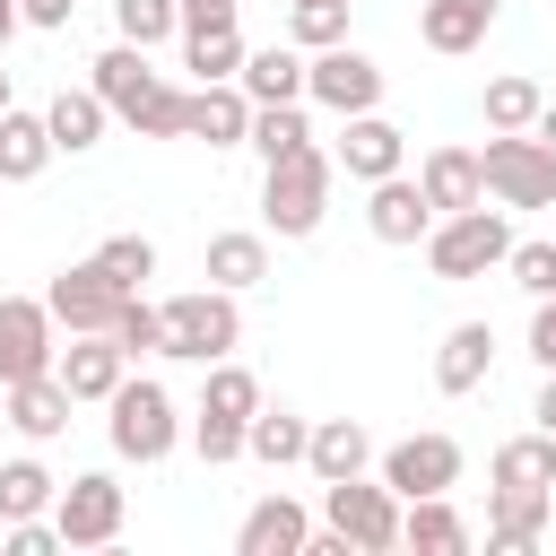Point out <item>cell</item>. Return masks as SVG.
I'll list each match as a JSON object with an SVG mask.
<instances>
[{
    "label": "cell",
    "instance_id": "obj_1",
    "mask_svg": "<svg viewBox=\"0 0 556 556\" xmlns=\"http://www.w3.org/2000/svg\"><path fill=\"white\" fill-rule=\"evenodd\" d=\"M87 87H96L104 113L130 122L139 139H182V96H191V87H174L139 43H104V52L87 61Z\"/></svg>",
    "mask_w": 556,
    "mask_h": 556
},
{
    "label": "cell",
    "instance_id": "obj_2",
    "mask_svg": "<svg viewBox=\"0 0 556 556\" xmlns=\"http://www.w3.org/2000/svg\"><path fill=\"white\" fill-rule=\"evenodd\" d=\"M330 182H339V165H330V148H295V156H278V165H261V235H278V243H304V235H321V217H330Z\"/></svg>",
    "mask_w": 556,
    "mask_h": 556
},
{
    "label": "cell",
    "instance_id": "obj_3",
    "mask_svg": "<svg viewBox=\"0 0 556 556\" xmlns=\"http://www.w3.org/2000/svg\"><path fill=\"white\" fill-rule=\"evenodd\" d=\"M504 252H513V217L486 208V200L426 226V269H434L443 287H469V278H486V269H504Z\"/></svg>",
    "mask_w": 556,
    "mask_h": 556
},
{
    "label": "cell",
    "instance_id": "obj_4",
    "mask_svg": "<svg viewBox=\"0 0 556 556\" xmlns=\"http://www.w3.org/2000/svg\"><path fill=\"white\" fill-rule=\"evenodd\" d=\"M104 434H113V452H122V460L156 469V460L182 443V408H174V391H165V382L122 374V382H113V400H104Z\"/></svg>",
    "mask_w": 556,
    "mask_h": 556
},
{
    "label": "cell",
    "instance_id": "obj_5",
    "mask_svg": "<svg viewBox=\"0 0 556 556\" xmlns=\"http://www.w3.org/2000/svg\"><path fill=\"white\" fill-rule=\"evenodd\" d=\"M156 321H165V356H182V365H217L243 348V304L226 287H182L156 304Z\"/></svg>",
    "mask_w": 556,
    "mask_h": 556
},
{
    "label": "cell",
    "instance_id": "obj_6",
    "mask_svg": "<svg viewBox=\"0 0 556 556\" xmlns=\"http://www.w3.org/2000/svg\"><path fill=\"white\" fill-rule=\"evenodd\" d=\"M321 521H330L356 556H391V547H400V495H391L382 478H365V469L321 486Z\"/></svg>",
    "mask_w": 556,
    "mask_h": 556
},
{
    "label": "cell",
    "instance_id": "obj_7",
    "mask_svg": "<svg viewBox=\"0 0 556 556\" xmlns=\"http://www.w3.org/2000/svg\"><path fill=\"white\" fill-rule=\"evenodd\" d=\"M478 174H486V200H504V208H556V156L530 130H486Z\"/></svg>",
    "mask_w": 556,
    "mask_h": 556
},
{
    "label": "cell",
    "instance_id": "obj_8",
    "mask_svg": "<svg viewBox=\"0 0 556 556\" xmlns=\"http://www.w3.org/2000/svg\"><path fill=\"white\" fill-rule=\"evenodd\" d=\"M304 104H321V113H374L382 104V61L365 52V43H321V52H304Z\"/></svg>",
    "mask_w": 556,
    "mask_h": 556
},
{
    "label": "cell",
    "instance_id": "obj_9",
    "mask_svg": "<svg viewBox=\"0 0 556 556\" xmlns=\"http://www.w3.org/2000/svg\"><path fill=\"white\" fill-rule=\"evenodd\" d=\"M122 513H130V495H122L113 469H78V478L52 495V530H61V547H113V539H122Z\"/></svg>",
    "mask_w": 556,
    "mask_h": 556
},
{
    "label": "cell",
    "instance_id": "obj_10",
    "mask_svg": "<svg viewBox=\"0 0 556 556\" xmlns=\"http://www.w3.org/2000/svg\"><path fill=\"white\" fill-rule=\"evenodd\" d=\"M374 478L408 504V495H452L460 486V443L452 434H408L391 452H374Z\"/></svg>",
    "mask_w": 556,
    "mask_h": 556
},
{
    "label": "cell",
    "instance_id": "obj_11",
    "mask_svg": "<svg viewBox=\"0 0 556 556\" xmlns=\"http://www.w3.org/2000/svg\"><path fill=\"white\" fill-rule=\"evenodd\" d=\"M61 356V321L43 295H0V382H26V374H52Z\"/></svg>",
    "mask_w": 556,
    "mask_h": 556
},
{
    "label": "cell",
    "instance_id": "obj_12",
    "mask_svg": "<svg viewBox=\"0 0 556 556\" xmlns=\"http://www.w3.org/2000/svg\"><path fill=\"white\" fill-rule=\"evenodd\" d=\"M43 304H52V321H61V330H113V313L130 304V287H122V278H104V261L87 252V261H70V269L43 287Z\"/></svg>",
    "mask_w": 556,
    "mask_h": 556
},
{
    "label": "cell",
    "instance_id": "obj_13",
    "mask_svg": "<svg viewBox=\"0 0 556 556\" xmlns=\"http://www.w3.org/2000/svg\"><path fill=\"white\" fill-rule=\"evenodd\" d=\"M330 165H339L348 182H382V174H400V165H408V130H400V122H382V104H374V113H348V122H339V139H330Z\"/></svg>",
    "mask_w": 556,
    "mask_h": 556
},
{
    "label": "cell",
    "instance_id": "obj_14",
    "mask_svg": "<svg viewBox=\"0 0 556 556\" xmlns=\"http://www.w3.org/2000/svg\"><path fill=\"white\" fill-rule=\"evenodd\" d=\"M52 374H61V391H70L78 408H104L113 382L130 374V356L113 348V330H70V348L52 356Z\"/></svg>",
    "mask_w": 556,
    "mask_h": 556
},
{
    "label": "cell",
    "instance_id": "obj_15",
    "mask_svg": "<svg viewBox=\"0 0 556 556\" xmlns=\"http://www.w3.org/2000/svg\"><path fill=\"white\" fill-rule=\"evenodd\" d=\"M426 226H434V208H426V191H417L408 165L382 174V182H365V235L374 243H426Z\"/></svg>",
    "mask_w": 556,
    "mask_h": 556
},
{
    "label": "cell",
    "instance_id": "obj_16",
    "mask_svg": "<svg viewBox=\"0 0 556 556\" xmlns=\"http://www.w3.org/2000/svg\"><path fill=\"white\" fill-rule=\"evenodd\" d=\"M70 391H61V374H26V382H0V426H17L26 443H52V434H70Z\"/></svg>",
    "mask_w": 556,
    "mask_h": 556
},
{
    "label": "cell",
    "instance_id": "obj_17",
    "mask_svg": "<svg viewBox=\"0 0 556 556\" xmlns=\"http://www.w3.org/2000/svg\"><path fill=\"white\" fill-rule=\"evenodd\" d=\"M547 513H556V486H486V547H495V556L539 547Z\"/></svg>",
    "mask_w": 556,
    "mask_h": 556
},
{
    "label": "cell",
    "instance_id": "obj_18",
    "mask_svg": "<svg viewBox=\"0 0 556 556\" xmlns=\"http://www.w3.org/2000/svg\"><path fill=\"white\" fill-rule=\"evenodd\" d=\"M243 130H252V96H243L235 78H208V87H191V96H182V139L243 148Z\"/></svg>",
    "mask_w": 556,
    "mask_h": 556
},
{
    "label": "cell",
    "instance_id": "obj_19",
    "mask_svg": "<svg viewBox=\"0 0 556 556\" xmlns=\"http://www.w3.org/2000/svg\"><path fill=\"white\" fill-rule=\"evenodd\" d=\"M304 539H313V513L295 495H261L235 521V556H304Z\"/></svg>",
    "mask_w": 556,
    "mask_h": 556
},
{
    "label": "cell",
    "instance_id": "obj_20",
    "mask_svg": "<svg viewBox=\"0 0 556 556\" xmlns=\"http://www.w3.org/2000/svg\"><path fill=\"white\" fill-rule=\"evenodd\" d=\"M486 374H495V330L486 321H452L443 348H434V391L443 400H469Z\"/></svg>",
    "mask_w": 556,
    "mask_h": 556
},
{
    "label": "cell",
    "instance_id": "obj_21",
    "mask_svg": "<svg viewBox=\"0 0 556 556\" xmlns=\"http://www.w3.org/2000/svg\"><path fill=\"white\" fill-rule=\"evenodd\" d=\"M417 191H426V208H434V217H452V208H478V200H486L478 148H426V165H417Z\"/></svg>",
    "mask_w": 556,
    "mask_h": 556
},
{
    "label": "cell",
    "instance_id": "obj_22",
    "mask_svg": "<svg viewBox=\"0 0 556 556\" xmlns=\"http://www.w3.org/2000/svg\"><path fill=\"white\" fill-rule=\"evenodd\" d=\"M200 278H208V287H226V295L261 287V278H269V235H261V226H226V235H208Z\"/></svg>",
    "mask_w": 556,
    "mask_h": 556
},
{
    "label": "cell",
    "instance_id": "obj_23",
    "mask_svg": "<svg viewBox=\"0 0 556 556\" xmlns=\"http://www.w3.org/2000/svg\"><path fill=\"white\" fill-rule=\"evenodd\" d=\"M495 9L504 0H426L417 9V43L426 52H478L495 35Z\"/></svg>",
    "mask_w": 556,
    "mask_h": 556
},
{
    "label": "cell",
    "instance_id": "obj_24",
    "mask_svg": "<svg viewBox=\"0 0 556 556\" xmlns=\"http://www.w3.org/2000/svg\"><path fill=\"white\" fill-rule=\"evenodd\" d=\"M478 530L460 521V504L452 495H408L400 504V547H417V556H460Z\"/></svg>",
    "mask_w": 556,
    "mask_h": 556
},
{
    "label": "cell",
    "instance_id": "obj_25",
    "mask_svg": "<svg viewBox=\"0 0 556 556\" xmlns=\"http://www.w3.org/2000/svg\"><path fill=\"white\" fill-rule=\"evenodd\" d=\"M304 469L330 486V478H356V469H374V434L356 426V417H321L313 434H304Z\"/></svg>",
    "mask_w": 556,
    "mask_h": 556
},
{
    "label": "cell",
    "instance_id": "obj_26",
    "mask_svg": "<svg viewBox=\"0 0 556 556\" xmlns=\"http://www.w3.org/2000/svg\"><path fill=\"white\" fill-rule=\"evenodd\" d=\"M235 87H243L252 104H304V52H295V43H261V52H243Z\"/></svg>",
    "mask_w": 556,
    "mask_h": 556
},
{
    "label": "cell",
    "instance_id": "obj_27",
    "mask_svg": "<svg viewBox=\"0 0 556 556\" xmlns=\"http://www.w3.org/2000/svg\"><path fill=\"white\" fill-rule=\"evenodd\" d=\"M104 122H113V113H104V96H96V87H61V96L43 104V130H52V156H87V148L104 139Z\"/></svg>",
    "mask_w": 556,
    "mask_h": 556
},
{
    "label": "cell",
    "instance_id": "obj_28",
    "mask_svg": "<svg viewBox=\"0 0 556 556\" xmlns=\"http://www.w3.org/2000/svg\"><path fill=\"white\" fill-rule=\"evenodd\" d=\"M304 434H313V417H295V408H252V426H243V460H261V469H304Z\"/></svg>",
    "mask_w": 556,
    "mask_h": 556
},
{
    "label": "cell",
    "instance_id": "obj_29",
    "mask_svg": "<svg viewBox=\"0 0 556 556\" xmlns=\"http://www.w3.org/2000/svg\"><path fill=\"white\" fill-rule=\"evenodd\" d=\"M208 382H200V417H217V426H252V408H261V374L252 365H235V356H217V365H200Z\"/></svg>",
    "mask_w": 556,
    "mask_h": 556
},
{
    "label": "cell",
    "instance_id": "obj_30",
    "mask_svg": "<svg viewBox=\"0 0 556 556\" xmlns=\"http://www.w3.org/2000/svg\"><path fill=\"white\" fill-rule=\"evenodd\" d=\"M43 165H52V130H43V113L9 104V113H0V182H35Z\"/></svg>",
    "mask_w": 556,
    "mask_h": 556
},
{
    "label": "cell",
    "instance_id": "obj_31",
    "mask_svg": "<svg viewBox=\"0 0 556 556\" xmlns=\"http://www.w3.org/2000/svg\"><path fill=\"white\" fill-rule=\"evenodd\" d=\"M243 52H252V43H243L235 17H217V26H182V70H191L200 87H208V78H235Z\"/></svg>",
    "mask_w": 556,
    "mask_h": 556
},
{
    "label": "cell",
    "instance_id": "obj_32",
    "mask_svg": "<svg viewBox=\"0 0 556 556\" xmlns=\"http://www.w3.org/2000/svg\"><path fill=\"white\" fill-rule=\"evenodd\" d=\"M486 486H556V434H513V443H495V460H486Z\"/></svg>",
    "mask_w": 556,
    "mask_h": 556
},
{
    "label": "cell",
    "instance_id": "obj_33",
    "mask_svg": "<svg viewBox=\"0 0 556 556\" xmlns=\"http://www.w3.org/2000/svg\"><path fill=\"white\" fill-rule=\"evenodd\" d=\"M52 495H61V478H52L35 452L0 460V521H35V513H52Z\"/></svg>",
    "mask_w": 556,
    "mask_h": 556
},
{
    "label": "cell",
    "instance_id": "obj_34",
    "mask_svg": "<svg viewBox=\"0 0 556 556\" xmlns=\"http://www.w3.org/2000/svg\"><path fill=\"white\" fill-rule=\"evenodd\" d=\"M313 139V122H304V104H252V130H243V148L261 156V165H278V156H295Z\"/></svg>",
    "mask_w": 556,
    "mask_h": 556
},
{
    "label": "cell",
    "instance_id": "obj_35",
    "mask_svg": "<svg viewBox=\"0 0 556 556\" xmlns=\"http://www.w3.org/2000/svg\"><path fill=\"white\" fill-rule=\"evenodd\" d=\"M539 104H547V87H539V78H521V70L486 78V130H530V122H539Z\"/></svg>",
    "mask_w": 556,
    "mask_h": 556
},
{
    "label": "cell",
    "instance_id": "obj_36",
    "mask_svg": "<svg viewBox=\"0 0 556 556\" xmlns=\"http://www.w3.org/2000/svg\"><path fill=\"white\" fill-rule=\"evenodd\" d=\"M113 35L139 43V52H156V43L182 35V9H174V0H113Z\"/></svg>",
    "mask_w": 556,
    "mask_h": 556
},
{
    "label": "cell",
    "instance_id": "obj_37",
    "mask_svg": "<svg viewBox=\"0 0 556 556\" xmlns=\"http://www.w3.org/2000/svg\"><path fill=\"white\" fill-rule=\"evenodd\" d=\"M504 278H513L530 304H539V295H556V235H530V243L513 235V252H504Z\"/></svg>",
    "mask_w": 556,
    "mask_h": 556
},
{
    "label": "cell",
    "instance_id": "obj_38",
    "mask_svg": "<svg viewBox=\"0 0 556 556\" xmlns=\"http://www.w3.org/2000/svg\"><path fill=\"white\" fill-rule=\"evenodd\" d=\"M287 35H295V52H321V43H348V0H295V17H287Z\"/></svg>",
    "mask_w": 556,
    "mask_h": 556
},
{
    "label": "cell",
    "instance_id": "obj_39",
    "mask_svg": "<svg viewBox=\"0 0 556 556\" xmlns=\"http://www.w3.org/2000/svg\"><path fill=\"white\" fill-rule=\"evenodd\" d=\"M96 261H104V278H122L130 295L156 278V243H148V235H104V243H96Z\"/></svg>",
    "mask_w": 556,
    "mask_h": 556
},
{
    "label": "cell",
    "instance_id": "obj_40",
    "mask_svg": "<svg viewBox=\"0 0 556 556\" xmlns=\"http://www.w3.org/2000/svg\"><path fill=\"white\" fill-rule=\"evenodd\" d=\"M113 348L139 365V356H165V321H156V304L148 295H130L122 313H113Z\"/></svg>",
    "mask_w": 556,
    "mask_h": 556
},
{
    "label": "cell",
    "instance_id": "obj_41",
    "mask_svg": "<svg viewBox=\"0 0 556 556\" xmlns=\"http://www.w3.org/2000/svg\"><path fill=\"white\" fill-rule=\"evenodd\" d=\"M191 452H200L208 469H226V460H243V426H217V417H191Z\"/></svg>",
    "mask_w": 556,
    "mask_h": 556
},
{
    "label": "cell",
    "instance_id": "obj_42",
    "mask_svg": "<svg viewBox=\"0 0 556 556\" xmlns=\"http://www.w3.org/2000/svg\"><path fill=\"white\" fill-rule=\"evenodd\" d=\"M0 547H9V556H61V530H52V513H35V521H0Z\"/></svg>",
    "mask_w": 556,
    "mask_h": 556
},
{
    "label": "cell",
    "instance_id": "obj_43",
    "mask_svg": "<svg viewBox=\"0 0 556 556\" xmlns=\"http://www.w3.org/2000/svg\"><path fill=\"white\" fill-rule=\"evenodd\" d=\"M530 365H539V374H556V295H539V304H530Z\"/></svg>",
    "mask_w": 556,
    "mask_h": 556
},
{
    "label": "cell",
    "instance_id": "obj_44",
    "mask_svg": "<svg viewBox=\"0 0 556 556\" xmlns=\"http://www.w3.org/2000/svg\"><path fill=\"white\" fill-rule=\"evenodd\" d=\"M17 17H26V26H43V35H61V26L78 17V0H17Z\"/></svg>",
    "mask_w": 556,
    "mask_h": 556
},
{
    "label": "cell",
    "instance_id": "obj_45",
    "mask_svg": "<svg viewBox=\"0 0 556 556\" xmlns=\"http://www.w3.org/2000/svg\"><path fill=\"white\" fill-rule=\"evenodd\" d=\"M174 9H182V26H217V17H235L243 0H174Z\"/></svg>",
    "mask_w": 556,
    "mask_h": 556
},
{
    "label": "cell",
    "instance_id": "obj_46",
    "mask_svg": "<svg viewBox=\"0 0 556 556\" xmlns=\"http://www.w3.org/2000/svg\"><path fill=\"white\" fill-rule=\"evenodd\" d=\"M530 417H539V434H556V374L539 382V400H530Z\"/></svg>",
    "mask_w": 556,
    "mask_h": 556
},
{
    "label": "cell",
    "instance_id": "obj_47",
    "mask_svg": "<svg viewBox=\"0 0 556 556\" xmlns=\"http://www.w3.org/2000/svg\"><path fill=\"white\" fill-rule=\"evenodd\" d=\"M530 139H539V148H547V156H556V96H547V104H539V122H530Z\"/></svg>",
    "mask_w": 556,
    "mask_h": 556
},
{
    "label": "cell",
    "instance_id": "obj_48",
    "mask_svg": "<svg viewBox=\"0 0 556 556\" xmlns=\"http://www.w3.org/2000/svg\"><path fill=\"white\" fill-rule=\"evenodd\" d=\"M17 26H26V17H17V0H0V52L17 43Z\"/></svg>",
    "mask_w": 556,
    "mask_h": 556
},
{
    "label": "cell",
    "instance_id": "obj_49",
    "mask_svg": "<svg viewBox=\"0 0 556 556\" xmlns=\"http://www.w3.org/2000/svg\"><path fill=\"white\" fill-rule=\"evenodd\" d=\"M9 104H17V96H9V70H0V113H9Z\"/></svg>",
    "mask_w": 556,
    "mask_h": 556
}]
</instances>
